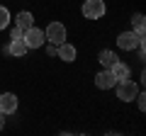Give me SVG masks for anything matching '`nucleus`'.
Returning <instances> with one entry per match:
<instances>
[{"mask_svg": "<svg viewBox=\"0 0 146 136\" xmlns=\"http://www.w3.org/2000/svg\"><path fill=\"white\" fill-rule=\"evenodd\" d=\"M117 97L122 100V102H131V100L136 97V92H139V88H136V83L131 78H124V80H117Z\"/></svg>", "mask_w": 146, "mask_h": 136, "instance_id": "f257e3e1", "label": "nucleus"}, {"mask_svg": "<svg viewBox=\"0 0 146 136\" xmlns=\"http://www.w3.org/2000/svg\"><path fill=\"white\" fill-rule=\"evenodd\" d=\"M44 37H46V42H51L54 46L63 44L66 42V27H63V22H51V24L44 29Z\"/></svg>", "mask_w": 146, "mask_h": 136, "instance_id": "f03ea898", "label": "nucleus"}, {"mask_svg": "<svg viewBox=\"0 0 146 136\" xmlns=\"http://www.w3.org/2000/svg\"><path fill=\"white\" fill-rule=\"evenodd\" d=\"M22 39H25L27 49H39V46H44V44H46L44 29H39V27H29V29H25Z\"/></svg>", "mask_w": 146, "mask_h": 136, "instance_id": "7ed1b4c3", "label": "nucleus"}, {"mask_svg": "<svg viewBox=\"0 0 146 136\" xmlns=\"http://www.w3.org/2000/svg\"><path fill=\"white\" fill-rule=\"evenodd\" d=\"M105 15V3L102 0H85L83 3V17L85 20H100Z\"/></svg>", "mask_w": 146, "mask_h": 136, "instance_id": "20e7f679", "label": "nucleus"}, {"mask_svg": "<svg viewBox=\"0 0 146 136\" xmlns=\"http://www.w3.org/2000/svg\"><path fill=\"white\" fill-rule=\"evenodd\" d=\"M17 95L15 92H3L0 95V112L3 114H15L17 112Z\"/></svg>", "mask_w": 146, "mask_h": 136, "instance_id": "39448f33", "label": "nucleus"}, {"mask_svg": "<svg viewBox=\"0 0 146 136\" xmlns=\"http://www.w3.org/2000/svg\"><path fill=\"white\" fill-rule=\"evenodd\" d=\"M139 39H136V34L134 32H122L119 37H117V46L122 49V51H134L136 46H139Z\"/></svg>", "mask_w": 146, "mask_h": 136, "instance_id": "423d86ee", "label": "nucleus"}, {"mask_svg": "<svg viewBox=\"0 0 146 136\" xmlns=\"http://www.w3.org/2000/svg\"><path fill=\"white\" fill-rule=\"evenodd\" d=\"M115 75H112V71L110 68H102L98 75H95V85H98L100 90H110V88H115Z\"/></svg>", "mask_w": 146, "mask_h": 136, "instance_id": "0eeeda50", "label": "nucleus"}, {"mask_svg": "<svg viewBox=\"0 0 146 136\" xmlns=\"http://www.w3.org/2000/svg\"><path fill=\"white\" fill-rule=\"evenodd\" d=\"M56 56L61 58V61H66V63H73V61H76V56H78V51H76L73 44L63 42V44H58V46H56Z\"/></svg>", "mask_w": 146, "mask_h": 136, "instance_id": "6e6552de", "label": "nucleus"}, {"mask_svg": "<svg viewBox=\"0 0 146 136\" xmlns=\"http://www.w3.org/2000/svg\"><path fill=\"white\" fill-rule=\"evenodd\" d=\"M15 27H20L22 32L29 29V27H34V15H32V12H27V10H22L20 15L15 17Z\"/></svg>", "mask_w": 146, "mask_h": 136, "instance_id": "1a4fd4ad", "label": "nucleus"}, {"mask_svg": "<svg viewBox=\"0 0 146 136\" xmlns=\"http://www.w3.org/2000/svg\"><path fill=\"white\" fill-rule=\"evenodd\" d=\"M27 51H29V49H27V44H25L22 37H12L10 39V53L12 56H25Z\"/></svg>", "mask_w": 146, "mask_h": 136, "instance_id": "9d476101", "label": "nucleus"}, {"mask_svg": "<svg viewBox=\"0 0 146 136\" xmlns=\"http://www.w3.org/2000/svg\"><path fill=\"white\" fill-rule=\"evenodd\" d=\"M110 71H112V75H115V80H124V78H129V68H127L122 61H115L112 66H110Z\"/></svg>", "mask_w": 146, "mask_h": 136, "instance_id": "9b49d317", "label": "nucleus"}, {"mask_svg": "<svg viewBox=\"0 0 146 136\" xmlns=\"http://www.w3.org/2000/svg\"><path fill=\"white\" fill-rule=\"evenodd\" d=\"M98 61L102 63V68H110V66H112L115 61H119V58H117V53H115V51H110V49H105V51H100Z\"/></svg>", "mask_w": 146, "mask_h": 136, "instance_id": "f8f14e48", "label": "nucleus"}, {"mask_svg": "<svg viewBox=\"0 0 146 136\" xmlns=\"http://www.w3.org/2000/svg\"><path fill=\"white\" fill-rule=\"evenodd\" d=\"M7 24H10V10L0 5V29H5Z\"/></svg>", "mask_w": 146, "mask_h": 136, "instance_id": "ddd939ff", "label": "nucleus"}, {"mask_svg": "<svg viewBox=\"0 0 146 136\" xmlns=\"http://www.w3.org/2000/svg\"><path fill=\"white\" fill-rule=\"evenodd\" d=\"M134 100H136V105H139V110L144 112V110H146V95H144V92H136Z\"/></svg>", "mask_w": 146, "mask_h": 136, "instance_id": "4468645a", "label": "nucleus"}, {"mask_svg": "<svg viewBox=\"0 0 146 136\" xmlns=\"http://www.w3.org/2000/svg\"><path fill=\"white\" fill-rule=\"evenodd\" d=\"M134 34H136V39H139V42H144V39H146V29H144V24L134 27Z\"/></svg>", "mask_w": 146, "mask_h": 136, "instance_id": "2eb2a0df", "label": "nucleus"}, {"mask_svg": "<svg viewBox=\"0 0 146 136\" xmlns=\"http://www.w3.org/2000/svg\"><path fill=\"white\" fill-rule=\"evenodd\" d=\"M131 24H134V27H139V24H144V15H141V12H136V15L131 17Z\"/></svg>", "mask_w": 146, "mask_h": 136, "instance_id": "dca6fc26", "label": "nucleus"}, {"mask_svg": "<svg viewBox=\"0 0 146 136\" xmlns=\"http://www.w3.org/2000/svg\"><path fill=\"white\" fill-rule=\"evenodd\" d=\"M22 34H25V32H22V29H20V27H15V29H12V32H10V39H12V37H22Z\"/></svg>", "mask_w": 146, "mask_h": 136, "instance_id": "f3484780", "label": "nucleus"}, {"mask_svg": "<svg viewBox=\"0 0 146 136\" xmlns=\"http://www.w3.org/2000/svg\"><path fill=\"white\" fill-rule=\"evenodd\" d=\"M46 53H51V56H54V53H56V46H54V44H49V46H46Z\"/></svg>", "mask_w": 146, "mask_h": 136, "instance_id": "a211bd4d", "label": "nucleus"}, {"mask_svg": "<svg viewBox=\"0 0 146 136\" xmlns=\"http://www.w3.org/2000/svg\"><path fill=\"white\" fill-rule=\"evenodd\" d=\"M3 126H5V114L0 112V131H3Z\"/></svg>", "mask_w": 146, "mask_h": 136, "instance_id": "6ab92c4d", "label": "nucleus"}]
</instances>
